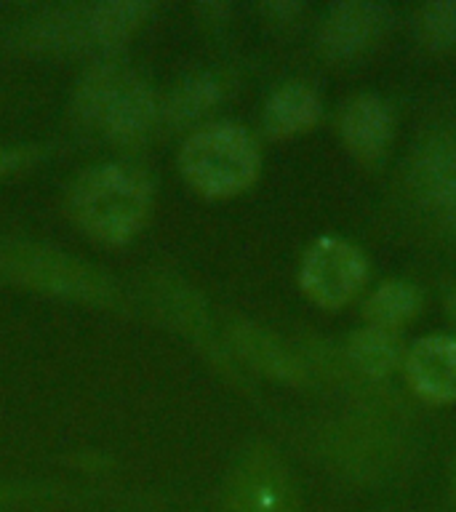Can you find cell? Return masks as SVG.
<instances>
[{
    "label": "cell",
    "mask_w": 456,
    "mask_h": 512,
    "mask_svg": "<svg viewBox=\"0 0 456 512\" xmlns=\"http://www.w3.org/2000/svg\"><path fill=\"white\" fill-rule=\"evenodd\" d=\"M406 376L424 400H456V336H424L403 358Z\"/></svg>",
    "instance_id": "cell-11"
},
{
    "label": "cell",
    "mask_w": 456,
    "mask_h": 512,
    "mask_svg": "<svg viewBox=\"0 0 456 512\" xmlns=\"http://www.w3.org/2000/svg\"><path fill=\"white\" fill-rule=\"evenodd\" d=\"M72 222L102 246H123L152 211V184L128 163H102L75 179L67 198Z\"/></svg>",
    "instance_id": "cell-1"
},
{
    "label": "cell",
    "mask_w": 456,
    "mask_h": 512,
    "mask_svg": "<svg viewBox=\"0 0 456 512\" xmlns=\"http://www.w3.org/2000/svg\"><path fill=\"white\" fill-rule=\"evenodd\" d=\"M390 11L382 3L368 0H344L328 8L320 22L318 46L328 59H355L382 38Z\"/></svg>",
    "instance_id": "cell-8"
},
{
    "label": "cell",
    "mask_w": 456,
    "mask_h": 512,
    "mask_svg": "<svg viewBox=\"0 0 456 512\" xmlns=\"http://www.w3.org/2000/svg\"><path fill=\"white\" fill-rule=\"evenodd\" d=\"M262 155L254 136L235 123H208L187 136L179 150V171L206 198H230L259 176Z\"/></svg>",
    "instance_id": "cell-4"
},
{
    "label": "cell",
    "mask_w": 456,
    "mask_h": 512,
    "mask_svg": "<svg viewBox=\"0 0 456 512\" xmlns=\"http://www.w3.org/2000/svg\"><path fill=\"white\" fill-rule=\"evenodd\" d=\"M16 43L35 54H94L88 30V3L54 6L27 19Z\"/></svg>",
    "instance_id": "cell-10"
},
{
    "label": "cell",
    "mask_w": 456,
    "mask_h": 512,
    "mask_svg": "<svg viewBox=\"0 0 456 512\" xmlns=\"http://www.w3.org/2000/svg\"><path fill=\"white\" fill-rule=\"evenodd\" d=\"M422 310V291L406 280H387L368 296L363 304V318L368 326L382 328V331H398L416 318Z\"/></svg>",
    "instance_id": "cell-17"
},
{
    "label": "cell",
    "mask_w": 456,
    "mask_h": 512,
    "mask_svg": "<svg viewBox=\"0 0 456 512\" xmlns=\"http://www.w3.org/2000/svg\"><path fill=\"white\" fill-rule=\"evenodd\" d=\"M262 11L270 24L288 27V24L296 22V16L302 14V6L299 3H267V6H262Z\"/></svg>",
    "instance_id": "cell-20"
},
{
    "label": "cell",
    "mask_w": 456,
    "mask_h": 512,
    "mask_svg": "<svg viewBox=\"0 0 456 512\" xmlns=\"http://www.w3.org/2000/svg\"><path fill=\"white\" fill-rule=\"evenodd\" d=\"M339 134L360 163H376L392 142V115L379 96L360 94L342 107Z\"/></svg>",
    "instance_id": "cell-12"
},
{
    "label": "cell",
    "mask_w": 456,
    "mask_h": 512,
    "mask_svg": "<svg viewBox=\"0 0 456 512\" xmlns=\"http://www.w3.org/2000/svg\"><path fill=\"white\" fill-rule=\"evenodd\" d=\"M224 344L230 347L235 360L246 363L259 374L270 376L275 382L294 384V387L310 382L307 363L288 350L278 336L251 320H232L230 326L224 328Z\"/></svg>",
    "instance_id": "cell-9"
},
{
    "label": "cell",
    "mask_w": 456,
    "mask_h": 512,
    "mask_svg": "<svg viewBox=\"0 0 456 512\" xmlns=\"http://www.w3.org/2000/svg\"><path fill=\"white\" fill-rule=\"evenodd\" d=\"M222 96V88L211 75H190L168 94V99L160 104V120H166L174 131L195 126Z\"/></svg>",
    "instance_id": "cell-16"
},
{
    "label": "cell",
    "mask_w": 456,
    "mask_h": 512,
    "mask_svg": "<svg viewBox=\"0 0 456 512\" xmlns=\"http://www.w3.org/2000/svg\"><path fill=\"white\" fill-rule=\"evenodd\" d=\"M446 304H448V312H451V318L456 320V288H454V291H451V294H448Z\"/></svg>",
    "instance_id": "cell-21"
},
{
    "label": "cell",
    "mask_w": 456,
    "mask_h": 512,
    "mask_svg": "<svg viewBox=\"0 0 456 512\" xmlns=\"http://www.w3.org/2000/svg\"><path fill=\"white\" fill-rule=\"evenodd\" d=\"M150 283V302L168 326H174L179 334L190 339V344L216 368L219 374L238 390L248 392V379L240 371L238 360L230 352V347L219 339L214 331V320L208 315V307L203 296L192 286H187L179 275L168 270H152L147 275Z\"/></svg>",
    "instance_id": "cell-5"
},
{
    "label": "cell",
    "mask_w": 456,
    "mask_h": 512,
    "mask_svg": "<svg viewBox=\"0 0 456 512\" xmlns=\"http://www.w3.org/2000/svg\"><path fill=\"white\" fill-rule=\"evenodd\" d=\"M227 496L230 512H299L291 472L270 443H254L243 451Z\"/></svg>",
    "instance_id": "cell-6"
},
{
    "label": "cell",
    "mask_w": 456,
    "mask_h": 512,
    "mask_svg": "<svg viewBox=\"0 0 456 512\" xmlns=\"http://www.w3.org/2000/svg\"><path fill=\"white\" fill-rule=\"evenodd\" d=\"M152 14L144 0H99L88 3V30L96 54H112L134 38V32Z\"/></svg>",
    "instance_id": "cell-14"
},
{
    "label": "cell",
    "mask_w": 456,
    "mask_h": 512,
    "mask_svg": "<svg viewBox=\"0 0 456 512\" xmlns=\"http://www.w3.org/2000/svg\"><path fill=\"white\" fill-rule=\"evenodd\" d=\"M320 96L307 83H286L264 104L262 126L272 139H288V136L310 131L320 120Z\"/></svg>",
    "instance_id": "cell-13"
},
{
    "label": "cell",
    "mask_w": 456,
    "mask_h": 512,
    "mask_svg": "<svg viewBox=\"0 0 456 512\" xmlns=\"http://www.w3.org/2000/svg\"><path fill=\"white\" fill-rule=\"evenodd\" d=\"M451 502L456 507V462H454V472H451Z\"/></svg>",
    "instance_id": "cell-22"
},
{
    "label": "cell",
    "mask_w": 456,
    "mask_h": 512,
    "mask_svg": "<svg viewBox=\"0 0 456 512\" xmlns=\"http://www.w3.org/2000/svg\"><path fill=\"white\" fill-rule=\"evenodd\" d=\"M366 256L342 238H318L302 256L299 283L312 302L336 310L366 283Z\"/></svg>",
    "instance_id": "cell-7"
},
{
    "label": "cell",
    "mask_w": 456,
    "mask_h": 512,
    "mask_svg": "<svg viewBox=\"0 0 456 512\" xmlns=\"http://www.w3.org/2000/svg\"><path fill=\"white\" fill-rule=\"evenodd\" d=\"M347 358L360 374L382 379V376H390L406 355H403V347H400L395 331L366 326L347 339Z\"/></svg>",
    "instance_id": "cell-15"
},
{
    "label": "cell",
    "mask_w": 456,
    "mask_h": 512,
    "mask_svg": "<svg viewBox=\"0 0 456 512\" xmlns=\"http://www.w3.org/2000/svg\"><path fill=\"white\" fill-rule=\"evenodd\" d=\"M8 496H11V494H8V491H3V488H0V502H6Z\"/></svg>",
    "instance_id": "cell-23"
},
{
    "label": "cell",
    "mask_w": 456,
    "mask_h": 512,
    "mask_svg": "<svg viewBox=\"0 0 456 512\" xmlns=\"http://www.w3.org/2000/svg\"><path fill=\"white\" fill-rule=\"evenodd\" d=\"M0 283L96 307L120 304V286L110 272L38 243H0Z\"/></svg>",
    "instance_id": "cell-3"
},
{
    "label": "cell",
    "mask_w": 456,
    "mask_h": 512,
    "mask_svg": "<svg viewBox=\"0 0 456 512\" xmlns=\"http://www.w3.org/2000/svg\"><path fill=\"white\" fill-rule=\"evenodd\" d=\"M43 155H46V147H40V144H11V147H0V179L35 166Z\"/></svg>",
    "instance_id": "cell-19"
},
{
    "label": "cell",
    "mask_w": 456,
    "mask_h": 512,
    "mask_svg": "<svg viewBox=\"0 0 456 512\" xmlns=\"http://www.w3.org/2000/svg\"><path fill=\"white\" fill-rule=\"evenodd\" d=\"M75 118L115 144L142 142L160 120V102L147 80L123 64L99 62L72 94Z\"/></svg>",
    "instance_id": "cell-2"
},
{
    "label": "cell",
    "mask_w": 456,
    "mask_h": 512,
    "mask_svg": "<svg viewBox=\"0 0 456 512\" xmlns=\"http://www.w3.org/2000/svg\"><path fill=\"white\" fill-rule=\"evenodd\" d=\"M419 38L435 51L456 46V0H432L416 14Z\"/></svg>",
    "instance_id": "cell-18"
}]
</instances>
